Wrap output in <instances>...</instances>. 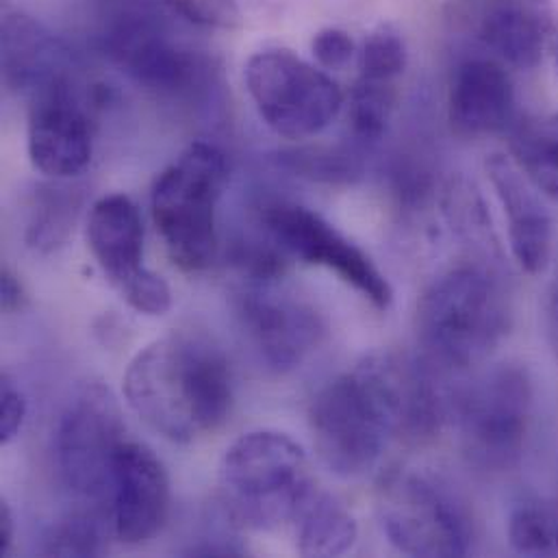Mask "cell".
I'll list each match as a JSON object with an SVG mask.
<instances>
[{"label":"cell","mask_w":558,"mask_h":558,"mask_svg":"<svg viewBox=\"0 0 558 558\" xmlns=\"http://www.w3.org/2000/svg\"><path fill=\"white\" fill-rule=\"evenodd\" d=\"M441 398L415 361L372 354L330 380L311 404L319 461L339 478L369 472L396 435L428 437L441 422Z\"/></svg>","instance_id":"obj_1"},{"label":"cell","mask_w":558,"mask_h":558,"mask_svg":"<svg viewBox=\"0 0 558 558\" xmlns=\"http://www.w3.org/2000/svg\"><path fill=\"white\" fill-rule=\"evenodd\" d=\"M131 411L174 444L216 433L233 407V374L222 350L194 330H170L140 350L122 380Z\"/></svg>","instance_id":"obj_2"},{"label":"cell","mask_w":558,"mask_h":558,"mask_svg":"<svg viewBox=\"0 0 558 558\" xmlns=\"http://www.w3.org/2000/svg\"><path fill=\"white\" fill-rule=\"evenodd\" d=\"M511 328V302L487 266L448 270L417 304V335L430 361L448 369L483 363Z\"/></svg>","instance_id":"obj_3"},{"label":"cell","mask_w":558,"mask_h":558,"mask_svg":"<svg viewBox=\"0 0 558 558\" xmlns=\"http://www.w3.org/2000/svg\"><path fill=\"white\" fill-rule=\"evenodd\" d=\"M227 179L225 153L194 142L153 185L155 227L170 259L185 272L207 270L218 255V205Z\"/></svg>","instance_id":"obj_4"},{"label":"cell","mask_w":558,"mask_h":558,"mask_svg":"<svg viewBox=\"0 0 558 558\" xmlns=\"http://www.w3.org/2000/svg\"><path fill=\"white\" fill-rule=\"evenodd\" d=\"M313 487L302 446L279 430L242 435L220 463V492L229 515L248 529L266 531L291 522Z\"/></svg>","instance_id":"obj_5"},{"label":"cell","mask_w":558,"mask_h":558,"mask_svg":"<svg viewBox=\"0 0 558 558\" xmlns=\"http://www.w3.org/2000/svg\"><path fill=\"white\" fill-rule=\"evenodd\" d=\"M376 513L389 544L409 557H463L472 522L461 498L437 476L400 468L376 492Z\"/></svg>","instance_id":"obj_6"},{"label":"cell","mask_w":558,"mask_h":558,"mask_svg":"<svg viewBox=\"0 0 558 558\" xmlns=\"http://www.w3.org/2000/svg\"><path fill=\"white\" fill-rule=\"evenodd\" d=\"M535 391L529 372L507 363L476 376L454 402L468 459L485 472L515 468L526 450Z\"/></svg>","instance_id":"obj_7"},{"label":"cell","mask_w":558,"mask_h":558,"mask_svg":"<svg viewBox=\"0 0 558 558\" xmlns=\"http://www.w3.org/2000/svg\"><path fill=\"white\" fill-rule=\"evenodd\" d=\"M262 120L284 140H308L332 124L343 107L341 87L287 48L255 52L244 70Z\"/></svg>","instance_id":"obj_8"},{"label":"cell","mask_w":558,"mask_h":558,"mask_svg":"<svg viewBox=\"0 0 558 558\" xmlns=\"http://www.w3.org/2000/svg\"><path fill=\"white\" fill-rule=\"evenodd\" d=\"M85 238L92 257L120 298L144 315H163L172 306L168 282L144 266V225L124 194L94 203Z\"/></svg>","instance_id":"obj_9"},{"label":"cell","mask_w":558,"mask_h":558,"mask_svg":"<svg viewBox=\"0 0 558 558\" xmlns=\"http://www.w3.org/2000/svg\"><path fill=\"white\" fill-rule=\"evenodd\" d=\"M124 441L118 404L102 387L81 393L63 413L54 435L61 481L85 500L111 496L113 459Z\"/></svg>","instance_id":"obj_10"},{"label":"cell","mask_w":558,"mask_h":558,"mask_svg":"<svg viewBox=\"0 0 558 558\" xmlns=\"http://www.w3.org/2000/svg\"><path fill=\"white\" fill-rule=\"evenodd\" d=\"M444 22L459 35L518 70L535 68L553 33V0H448Z\"/></svg>","instance_id":"obj_11"},{"label":"cell","mask_w":558,"mask_h":558,"mask_svg":"<svg viewBox=\"0 0 558 558\" xmlns=\"http://www.w3.org/2000/svg\"><path fill=\"white\" fill-rule=\"evenodd\" d=\"M266 227L280 248L304 264L335 272L376 308H389L393 289L376 264L315 211L280 203L268 207Z\"/></svg>","instance_id":"obj_12"},{"label":"cell","mask_w":558,"mask_h":558,"mask_svg":"<svg viewBox=\"0 0 558 558\" xmlns=\"http://www.w3.org/2000/svg\"><path fill=\"white\" fill-rule=\"evenodd\" d=\"M105 44L131 78L163 96L192 94L211 72L203 52L177 39L159 20L146 13L122 15L107 33Z\"/></svg>","instance_id":"obj_13"},{"label":"cell","mask_w":558,"mask_h":558,"mask_svg":"<svg viewBox=\"0 0 558 558\" xmlns=\"http://www.w3.org/2000/svg\"><path fill=\"white\" fill-rule=\"evenodd\" d=\"M26 140L33 168L50 179H72L89 166L92 118L72 76L31 96Z\"/></svg>","instance_id":"obj_14"},{"label":"cell","mask_w":558,"mask_h":558,"mask_svg":"<svg viewBox=\"0 0 558 558\" xmlns=\"http://www.w3.org/2000/svg\"><path fill=\"white\" fill-rule=\"evenodd\" d=\"M275 279L253 277L238 311L262 356L277 369H291L319 345L326 328L311 304L275 289Z\"/></svg>","instance_id":"obj_15"},{"label":"cell","mask_w":558,"mask_h":558,"mask_svg":"<svg viewBox=\"0 0 558 558\" xmlns=\"http://www.w3.org/2000/svg\"><path fill=\"white\" fill-rule=\"evenodd\" d=\"M113 531L126 546L161 533L170 513V478L161 459L140 441H122L111 476Z\"/></svg>","instance_id":"obj_16"},{"label":"cell","mask_w":558,"mask_h":558,"mask_svg":"<svg viewBox=\"0 0 558 558\" xmlns=\"http://www.w3.org/2000/svg\"><path fill=\"white\" fill-rule=\"evenodd\" d=\"M515 118V85L505 63L470 57L452 74L448 120L461 137H487L507 131Z\"/></svg>","instance_id":"obj_17"},{"label":"cell","mask_w":558,"mask_h":558,"mask_svg":"<svg viewBox=\"0 0 558 558\" xmlns=\"http://www.w3.org/2000/svg\"><path fill=\"white\" fill-rule=\"evenodd\" d=\"M487 174L507 216L513 259L529 275H542L553 257L555 229L539 190L522 174L513 159L494 155Z\"/></svg>","instance_id":"obj_18"},{"label":"cell","mask_w":558,"mask_h":558,"mask_svg":"<svg viewBox=\"0 0 558 558\" xmlns=\"http://www.w3.org/2000/svg\"><path fill=\"white\" fill-rule=\"evenodd\" d=\"M70 50L39 20L9 11L2 17V74L15 92L39 89L70 76Z\"/></svg>","instance_id":"obj_19"},{"label":"cell","mask_w":558,"mask_h":558,"mask_svg":"<svg viewBox=\"0 0 558 558\" xmlns=\"http://www.w3.org/2000/svg\"><path fill=\"white\" fill-rule=\"evenodd\" d=\"M295 548L304 557H339L356 542L354 515L328 492L317 487L302 500L293 520Z\"/></svg>","instance_id":"obj_20"},{"label":"cell","mask_w":558,"mask_h":558,"mask_svg":"<svg viewBox=\"0 0 558 558\" xmlns=\"http://www.w3.org/2000/svg\"><path fill=\"white\" fill-rule=\"evenodd\" d=\"M511 153L522 174L544 196L558 201V113L515 124Z\"/></svg>","instance_id":"obj_21"},{"label":"cell","mask_w":558,"mask_h":558,"mask_svg":"<svg viewBox=\"0 0 558 558\" xmlns=\"http://www.w3.org/2000/svg\"><path fill=\"white\" fill-rule=\"evenodd\" d=\"M81 192L65 185L39 187L31 203V218L26 225V244L39 253L59 248L74 229Z\"/></svg>","instance_id":"obj_22"},{"label":"cell","mask_w":558,"mask_h":558,"mask_svg":"<svg viewBox=\"0 0 558 558\" xmlns=\"http://www.w3.org/2000/svg\"><path fill=\"white\" fill-rule=\"evenodd\" d=\"M396 107V87L387 81H369L359 76L350 89L348 126L356 144L378 142L391 120Z\"/></svg>","instance_id":"obj_23"},{"label":"cell","mask_w":558,"mask_h":558,"mask_svg":"<svg viewBox=\"0 0 558 558\" xmlns=\"http://www.w3.org/2000/svg\"><path fill=\"white\" fill-rule=\"evenodd\" d=\"M509 542L511 548L524 557L558 555L555 509L537 498L515 502L509 515Z\"/></svg>","instance_id":"obj_24"},{"label":"cell","mask_w":558,"mask_h":558,"mask_svg":"<svg viewBox=\"0 0 558 558\" xmlns=\"http://www.w3.org/2000/svg\"><path fill=\"white\" fill-rule=\"evenodd\" d=\"M407 41L391 24L376 26L363 41L359 52V70L363 78L393 83L407 68Z\"/></svg>","instance_id":"obj_25"},{"label":"cell","mask_w":558,"mask_h":558,"mask_svg":"<svg viewBox=\"0 0 558 558\" xmlns=\"http://www.w3.org/2000/svg\"><path fill=\"white\" fill-rule=\"evenodd\" d=\"M284 166L295 170L302 177L319 179V181H352L361 174V159L350 148H308L284 155Z\"/></svg>","instance_id":"obj_26"},{"label":"cell","mask_w":558,"mask_h":558,"mask_svg":"<svg viewBox=\"0 0 558 558\" xmlns=\"http://www.w3.org/2000/svg\"><path fill=\"white\" fill-rule=\"evenodd\" d=\"M44 553L54 557H96L102 553L100 526L89 515H74L57 526L44 539Z\"/></svg>","instance_id":"obj_27"},{"label":"cell","mask_w":558,"mask_h":558,"mask_svg":"<svg viewBox=\"0 0 558 558\" xmlns=\"http://www.w3.org/2000/svg\"><path fill=\"white\" fill-rule=\"evenodd\" d=\"M177 17L198 28L233 31L242 24L238 0H161Z\"/></svg>","instance_id":"obj_28"},{"label":"cell","mask_w":558,"mask_h":558,"mask_svg":"<svg viewBox=\"0 0 558 558\" xmlns=\"http://www.w3.org/2000/svg\"><path fill=\"white\" fill-rule=\"evenodd\" d=\"M311 52L324 70H343L354 57V41L343 28L328 26L315 33Z\"/></svg>","instance_id":"obj_29"},{"label":"cell","mask_w":558,"mask_h":558,"mask_svg":"<svg viewBox=\"0 0 558 558\" xmlns=\"http://www.w3.org/2000/svg\"><path fill=\"white\" fill-rule=\"evenodd\" d=\"M26 417L24 396L4 378L0 393V441L9 444L22 428Z\"/></svg>","instance_id":"obj_30"},{"label":"cell","mask_w":558,"mask_h":558,"mask_svg":"<svg viewBox=\"0 0 558 558\" xmlns=\"http://www.w3.org/2000/svg\"><path fill=\"white\" fill-rule=\"evenodd\" d=\"M24 302V293H22V284L17 279L9 272L2 270V280H0V304L4 313H11L15 308H20Z\"/></svg>","instance_id":"obj_31"},{"label":"cell","mask_w":558,"mask_h":558,"mask_svg":"<svg viewBox=\"0 0 558 558\" xmlns=\"http://www.w3.org/2000/svg\"><path fill=\"white\" fill-rule=\"evenodd\" d=\"M13 537H15V524H13V513L2 502L0 507V555H9L13 548Z\"/></svg>","instance_id":"obj_32"},{"label":"cell","mask_w":558,"mask_h":558,"mask_svg":"<svg viewBox=\"0 0 558 558\" xmlns=\"http://www.w3.org/2000/svg\"><path fill=\"white\" fill-rule=\"evenodd\" d=\"M548 326H550V339L555 345V352L558 356V284L550 298V308H548Z\"/></svg>","instance_id":"obj_33"},{"label":"cell","mask_w":558,"mask_h":558,"mask_svg":"<svg viewBox=\"0 0 558 558\" xmlns=\"http://www.w3.org/2000/svg\"><path fill=\"white\" fill-rule=\"evenodd\" d=\"M553 509H555V520H557V533H558V498H557V502H555V507H553Z\"/></svg>","instance_id":"obj_34"}]
</instances>
